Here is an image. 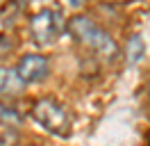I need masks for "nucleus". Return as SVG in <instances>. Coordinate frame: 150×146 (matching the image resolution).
I'll use <instances>...</instances> for the list:
<instances>
[{"label":"nucleus","instance_id":"9b49d317","mask_svg":"<svg viewBox=\"0 0 150 146\" xmlns=\"http://www.w3.org/2000/svg\"><path fill=\"white\" fill-rule=\"evenodd\" d=\"M25 2H30V0H25Z\"/></svg>","mask_w":150,"mask_h":146},{"label":"nucleus","instance_id":"0eeeda50","mask_svg":"<svg viewBox=\"0 0 150 146\" xmlns=\"http://www.w3.org/2000/svg\"><path fill=\"white\" fill-rule=\"evenodd\" d=\"M0 121H5L7 126H16V123L21 121V117L11 107H7V105H2V103H0Z\"/></svg>","mask_w":150,"mask_h":146},{"label":"nucleus","instance_id":"9d476101","mask_svg":"<svg viewBox=\"0 0 150 146\" xmlns=\"http://www.w3.org/2000/svg\"><path fill=\"white\" fill-rule=\"evenodd\" d=\"M107 2H116V5H121V2H130V0H107Z\"/></svg>","mask_w":150,"mask_h":146},{"label":"nucleus","instance_id":"39448f33","mask_svg":"<svg viewBox=\"0 0 150 146\" xmlns=\"http://www.w3.org/2000/svg\"><path fill=\"white\" fill-rule=\"evenodd\" d=\"M23 89H25V82L18 78L16 69L0 66V98H14V96H21Z\"/></svg>","mask_w":150,"mask_h":146},{"label":"nucleus","instance_id":"20e7f679","mask_svg":"<svg viewBox=\"0 0 150 146\" xmlns=\"http://www.w3.org/2000/svg\"><path fill=\"white\" fill-rule=\"evenodd\" d=\"M16 73H18V78L25 82V84H30V82H41L43 78H48V73H50L48 57L46 55H39V53L23 55L18 66H16Z\"/></svg>","mask_w":150,"mask_h":146},{"label":"nucleus","instance_id":"7ed1b4c3","mask_svg":"<svg viewBox=\"0 0 150 146\" xmlns=\"http://www.w3.org/2000/svg\"><path fill=\"white\" fill-rule=\"evenodd\" d=\"M32 117H34L37 123H41L52 135L68 137V132H71V117H68V112L52 98L37 100L34 107H32Z\"/></svg>","mask_w":150,"mask_h":146},{"label":"nucleus","instance_id":"f257e3e1","mask_svg":"<svg viewBox=\"0 0 150 146\" xmlns=\"http://www.w3.org/2000/svg\"><path fill=\"white\" fill-rule=\"evenodd\" d=\"M66 30L73 34L75 41H80L82 46H86L89 50H96L98 55H103L107 59H114L116 53H118V46L114 41L109 32L103 30V27L93 23L89 16H73L68 21Z\"/></svg>","mask_w":150,"mask_h":146},{"label":"nucleus","instance_id":"423d86ee","mask_svg":"<svg viewBox=\"0 0 150 146\" xmlns=\"http://www.w3.org/2000/svg\"><path fill=\"white\" fill-rule=\"evenodd\" d=\"M143 55H146V44H143V39L139 34L130 36V41H127V62L130 64H139L143 59Z\"/></svg>","mask_w":150,"mask_h":146},{"label":"nucleus","instance_id":"f03ea898","mask_svg":"<svg viewBox=\"0 0 150 146\" xmlns=\"http://www.w3.org/2000/svg\"><path fill=\"white\" fill-rule=\"evenodd\" d=\"M66 23L62 18V11L59 9H39L34 16L30 18V34L37 41L39 46H50L55 44L59 36L64 34Z\"/></svg>","mask_w":150,"mask_h":146},{"label":"nucleus","instance_id":"6e6552de","mask_svg":"<svg viewBox=\"0 0 150 146\" xmlns=\"http://www.w3.org/2000/svg\"><path fill=\"white\" fill-rule=\"evenodd\" d=\"M0 146H18V137L14 130H2V135H0Z\"/></svg>","mask_w":150,"mask_h":146},{"label":"nucleus","instance_id":"1a4fd4ad","mask_svg":"<svg viewBox=\"0 0 150 146\" xmlns=\"http://www.w3.org/2000/svg\"><path fill=\"white\" fill-rule=\"evenodd\" d=\"M68 2H71L73 7H80V5H82V0H68Z\"/></svg>","mask_w":150,"mask_h":146}]
</instances>
